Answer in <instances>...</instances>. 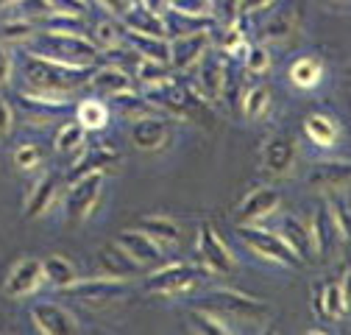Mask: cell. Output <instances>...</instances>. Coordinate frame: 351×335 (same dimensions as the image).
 <instances>
[{
    "instance_id": "6da1fadb",
    "label": "cell",
    "mask_w": 351,
    "mask_h": 335,
    "mask_svg": "<svg viewBox=\"0 0 351 335\" xmlns=\"http://www.w3.org/2000/svg\"><path fill=\"white\" fill-rule=\"evenodd\" d=\"M90 76H93V67H67V65L28 54L25 81H28V90H34V93L73 98V93L78 87H84V84L90 81Z\"/></svg>"
},
{
    "instance_id": "7a4b0ae2",
    "label": "cell",
    "mask_w": 351,
    "mask_h": 335,
    "mask_svg": "<svg viewBox=\"0 0 351 335\" xmlns=\"http://www.w3.org/2000/svg\"><path fill=\"white\" fill-rule=\"evenodd\" d=\"M39 48H31V56H42L67 67H93L98 59V48L86 34H53L36 31Z\"/></svg>"
},
{
    "instance_id": "3957f363",
    "label": "cell",
    "mask_w": 351,
    "mask_h": 335,
    "mask_svg": "<svg viewBox=\"0 0 351 335\" xmlns=\"http://www.w3.org/2000/svg\"><path fill=\"white\" fill-rule=\"evenodd\" d=\"M204 308L223 316L229 324H245V327H265L271 319V308L254 297H245L232 288H217L204 297Z\"/></svg>"
},
{
    "instance_id": "277c9868",
    "label": "cell",
    "mask_w": 351,
    "mask_h": 335,
    "mask_svg": "<svg viewBox=\"0 0 351 335\" xmlns=\"http://www.w3.org/2000/svg\"><path fill=\"white\" fill-rule=\"evenodd\" d=\"M237 238L248 246V251H254L259 260H265L271 266H285V268H298L301 266L295 251L285 243V238L279 232H268L259 224H237Z\"/></svg>"
},
{
    "instance_id": "5b68a950",
    "label": "cell",
    "mask_w": 351,
    "mask_h": 335,
    "mask_svg": "<svg viewBox=\"0 0 351 335\" xmlns=\"http://www.w3.org/2000/svg\"><path fill=\"white\" fill-rule=\"evenodd\" d=\"M206 277L212 274L201 263H167L145 279V290L159 293V297H179V293H187Z\"/></svg>"
},
{
    "instance_id": "8992f818",
    "label": "cell",
    "mask_w": 351,
    "mask_h": 335,
    "mask_svg": "<svg viewBox=\"0 0 351 335\" xmlns=\"http://www.w3.org/2000/svg\"><path fill=\"white\" fill-rule=\"evenodd\" d=\"M198 263L212 274V277H223V274H232L237 260L232 255V249L226 246V240L217 235V229L204 221L201 229H198Z\"/></svg>"
},
{
    "instance_id": "52a82bcc",
    "label": "cell",
    "mask_w": 351,
    "mask_h": 335,
    "mask_svg": "<svg viewBox=\"0 0 351 335\" xmlns=\"http://www.w3.org/2000/svg\"><path fill=\"white\" fill-rule=\"evenodd\" d=\"M101 193H104V174H86V176L70 182V193H67V204H64L70 224H81L90 218L101 201Z\"/></svg>"
},
{
    "instance_id": "ba28073f",
    "label": "cell",
    "mask_w": 351,
    "mask_h": 335,
    "mask_svg": "<svg viewBox=\"0 0 351 335\" xmlns=\"http://www.w3.org/2000/svg\"><path fill=\"white\" fill-rule=\"evenodd\" d=\"M198 67V81H195V90L209 101H221L226 95L229 87V67H226V56L221 51H206L204 59L195 65Z\"/></svg>"
},
{
    "instance_id": "9c48e42d",
    "label": "cell",
    "mask_w": 351,
    "mask_h": 335,
    "mask_svg": "<svg viewBox=\"0 0 351 335\" xmlns=\"http://www.w3.org/2000/svg\"><path fill=\"white\" fill-rule=\"evenodd\" d=\"M212 48V31H193L184 36H173L170 39V67L173 70H193L204 54Z\"/></svg>"
},
{
    "instance_id": "30bf717a",
    "label": "cell",
    "mask_w": 351,
    "mask_h": 335,
    "mask_svg": "<svg viewBox=\"0 0 351 335\" xmlns=\"http://www.w3.org/2000/svg\"><path fill=\"white\" fill-rule=\"evenodd\" d=\"M45 285V274H42V260L34 257H23L20 263H14V268L9 271V279L3 285V293L12 299H25L31 293H36Z\"/></svg>"
},
{
    "instance_id": "8fae6325",
    "label": "cell",
    "mask_w": 351,
    "mask_h": 335,
    "mask_svg": "<svg viewBox=\"0 0 351 335\" xmlns=\"http://www.w3.org/2000/svg\"><path fill=\"white\" fill-rule=\"evenodd\" d=\"M170 137H173V123L162 115L140 117L131 126V143L140 151H159L170 143Z\"/></svg>"
},
{
    "instance_id": "7c38bea8",
    "label": "cell",
    "mask_w": 351,
    "mask_h": 335,
    "mask_svg": "<svg viewBox=\"0 0 351 335\" xmlns=\"http://www.w3.org/2000/svg\"><path fill=\"white\" fill-rule=\"evenodd\" d=\"M125 279H114V277H95V279H78L75 285L67 288L70 297L86 302V305H104V302H112L117 297L125 293Z\"/></svg>"
},
{
    "instance_id": "4fadbf2b",
    "label": "cell",
    "mask_w": 351,
    "mask_h": 335,
    "mask_svg": "<svg viewBox=\"0 0 351 335\" xmlns=\"http://www.w3.org/2000/svg\"><path fill=\"white\" fill-rule=\"evenodd\" d=\"M31 321L42 335H75L78 321L70 310L53 302H39L31 308Z\"/></svg>"
},
{
    "instance_id": "5bb4252c",
    "label": "cell",
    "mask_w": 351,
    "mask_h": 335,
    "mask_svg": "<svg viewBox=\"0 0 351 335\" xmlns=\"http://www.w3.org/2000/svg\"><path fill=\"white\" fill-rule=\"evenodd\" d=\"M282 204L279 190L274 187H259L254 193H248L237 209V224H262L265 218H271Z\"/></svg>"
},
{
    "instance_id": "9a60e30c",
    "label": "cell",
    "mask_w": 351,
    "mask_h": 335,
    "mask_svg": "<svg viewBox=\"0 0 351 335\" xmlns=\"http://www.w3.org/2000/svg\"><path fill=\"white\" fill-rule=\"evenodd\" d=\"M310 232H313V243H315V255L321 260H332L343 238H340V229H337L326 204L315 209V216L310 221Z\"/></svg>"
},
{
    "instance_id": "2e32d148",
    "label": "cell",
    "mask_w": 351,
    "mask_h": 335,
    "mask_svg": "<svg viewBox=\"0 0 351 335\" xmlns=\"http://www.w3.org/2000/svg\"><path fill=\"white\" fill-rule=\"evenodd\" d=\"M262 165L274 176H287L295 168V140L290 135H274L262 148Z\"/></svg>"
},
{
    "instance_id": "e0dca14e",
    "label": "cell",
    "mask_w": 351,
    "mask_h": 335,
    "mask_svg": "<svg viewBox=\"0 0 351 335\" xmlns=\"http://www.w3.org/2000/svg\"><path fill=\"white\" fill-rule=\"evenodd\" d=\"M117 162H120V154L109 146H84L78 151V159L73 162L70 182H75L86 174H106L109 168H114Z\"/></svg>"
},
{
    "instance_id": "ac0fdd59",
    "label": "cell",
    "mask_w": 351,
    "mask_h": 335,
    "mask_svg": "<svg viewBox=\"0 0 351 335\" xmlns=\"http://www.w3.org/2000/svg\"><path fill=\"white\" fill-rule=\"evenodd\" d=\"M117 243H120L143 268L159 266L162 257H165V249H162L151 235H145V232H140V229H125V232H120Z\"/></svg>"
},
{
    "instance_id": "d6986e66",
    "label": "cell",
    "mask_w": 351,
    "mask_h": 335,
    "mask_svg": "<svg viewBox=\"0 0 351 335\" xmlns=\"http://www.w3.org/2000/svg\"><path fill=\"white\" fill-rule=\"evenodd\" d=\"M98 266H101V274L106 277H114V279H131L143 271V266L128 255V251L114 240V243H106L101 251H98Z\"/></svg>"
},
{
    "instance_id": "ffe728a7",
    "label": "cell",
    "mask_w": 351,
    "mask_h": 335,
    "mask_svg": "<svg viewBox=\"0 0 351 335\" xmlns=\"http://www.w3.org/2000/svg\"><path fill=\"white\" fill-rule=\"evenodd\" d=\"M86 87H93L98 95H117V93H125V90H134V76H131L128 70L117 67L114 62L112 65H104L98 70H93L90 81H86Z\"/></svg>"
},
{
    "instance_id": "44dd1931",
    "label": "cell",
    "mask_w": 351,
    "mask_h": 335,
    "mask_svg": "<svg viewBox=\"0 0 351 335\" xmlns=\"http://www.w3.org/2000/svg\"><path fill=\"white\" fill-rule=\"evenodd\" d=\"M310 185L332 193V190H346L351 185V162H321L313 168Z\"/></svg>"
},
{
    "instance_id": "7402d4cb",
    "label": "cell",
    "mask_w": 351,
    "mask_h": 335,
    "mask_svg": "<svg viewBox=\"0 0 351 335\" xmlns=\"http://www.w3.org/2000/svg\"><path fill=\"white\" fill-rule=\"evenodd\" d=\"M279 235L285 238V243L295 251V257L301 263H310L315 257V243H313V232L306 224H301L298 218H285Z\"/></svg>"
},
{
    "instance_id": "603a6c76",
    "label": "cell",
    "mask_w": 351,
    "mask_h": 335,
    "mask_svg": "<svg viewBox=\"0 0 351 335\" xmlns=\"http://www.w3.org/2000/svg\"><path fill=\"white\" fill-rule=\"evenodd\" d=\"M59 196V176L56 174H45L34 187H31V196L25 201V216L28 218H39V216H45L48 209L53 207Z\"/></svg>"
},
{
    "instance_id": "cb8c5ba5",
    "label": "cell",
    "mask_w": 351,
    "mask_h": 335,
    "mask_svg": "<svg viewBox=\"0 0 351 335\" xmlns=\"http://www.w3.org/2000/svg\"><path fill=\"white\" fill-rule=\"evenodd\" d=\"M315 313L324 321H337L340 316H346V302H343V290H340V279H329L315 290Z\"/></svg>"
},
{
    "instance_id": "d4e9b609",
    "label": "cell",
    "mask_w": 351,
    "mask_h": 335,
    "mask_svg": "<svg viewBox=\"0 0 351 335\" xmlns=\"http://www.w3.org/2000/svg\"><path fill=\"white\" fill-rule=\"evenodd\" d=\"M137 229L151 235L162 249L182 243V227L176 224L173 218H167V216H145V218L137 221Z\"/></svg>"
},
{
    "instance_id": "484cf974",
    "label": "cell",
    "mask_w": 351,
    "mask_h": 335,
    "mask_svg": "<svg viewBox=\"0 0 351 335\" xmlns=\"http://www.w3.org/2000/svg\"><path fill=\"white\" fill-rule=\"evenodd\" d=\"M123 28L125 31H137V34H151V36H167V31H165V20H162V14H156V12H148L145 6H140V3H134L131 6L123 17Z\"/></svg>"
},
{
    "instance_id": "4316f807",
    "label": "cell",
    "mask_w": 351,
    "mask_h": 335,
    "mask_svg": "<svg viewBox=\"0 0 351 335\" xmlns=\"http://www.w3.org/2000/svg\"><path fill=\"white\" fill-rule=\"evenodd\" d=\"M293 87L298 90H315L324 81V62L318 56H298L287 70Z\"/></svg>"
},
{
    "instance_id": "83f0119b",
    "label": "cell",
    "mask_w": 351,
    "mask_h": 335,
    "mask_svg": "<svg viewBox=\"0 0 351 335\" xmlns=\"http://www.w3.org/2000/svg\"><path fill=\"white\" fill-rule=\"evenodd\" d=\"M304 135L310 137L318 148H332L337 143V137H340V126L335 123V117H329L324 112H315V115H306Z\"/></svg>"
},
{
    "instance_id": "f1b7e54d",
    "label": "cell",
    "mask_w": 351,
    "mask_h": 335,
    "mask_svg": "<svg viewBox=\"0 0 351 335\" xmlns=\"http://www.w3.org/2000/svg\"><path fill=\"white\" fill-rule=\"evenodd\" d=\"M131 48H134L143 59H154V62H167L170 65V39L167 36H151V34H137V31H125Z\"/></svg>"
},
{
    "instance_id": "f546056e",
    "label": "cell",
    "mask_w": 351,
    "mask_h": 335,
    "mask_svg": "<svg viewBox=\"0 0 351 335\" xmlns=\"http://www.w3.org/2000/svg\"><path fill=\"white\" fill-rule=\"evenodd\" d=\"M42 274H45V282L59 288V290H67L70 285H75L81 277L75 271V266L64 257V255H48L42 260Z\"/></svg>"
},
{
    "instance_id": "4dcf8cb0",
    "label": "cell",
    "mask_w": 351,
    "mask_h": 335,
    "mask_svg": "<svg viewBox=\"0 0 351 335\" xmlns=\"http://www.w3.org/2000/svg\"><path fill=\"white\" fill-rule=\"evenodd\" d=\"M109 106L101 98H84L75 106V120L84 126L86 132H104L109 126Z\"/></svg>"
},
{
    "instance_id": "1f68e13d",
    "label": "cell",
    "mask_w": 351,
    "mask_h": 335,
    "mask_svg": "<svg viewBox=\"0 0 351 335\" xmlns=\"http://www.w3.org/2000/svg\"><path fill=\"white\" fill-rule=\"evenodd\" d=\"M112 101H114V109H117L123 117H128L131 123L140 120V117H148V115H162V112L151 104L148 95H137L134 90L117 93V95H112Z\"/></svg>"
},
{
    "instance_id": "d6a6232c",
    "label": "cell",
    "mask_w": 351,
    "mask_h": 335,
    "mask_svg": "<svg viewBox=\"0 0 351 335\" xmlns=\"http://www.w3.org/2000/svg\"><path fill=\"white\" fill-rule=\"evenodd\" d=\"M131 76H134V81L143 84L148 93L162 90V87H167V84L173 81L170 65H167V62H154V59H143V62L137 65V70L131 73Z\"/></svg>"
},
{
    "instance_id": "836d02e7",
    "label": "cell",
    "mask_w": 351,
    "mask_h": 335,
    "mask_svg": "<svg viewBox=\"0 0 351 335\" xmlns=\"http://www.w3.org/2000/svg\"><path fill=\"white\" fill-rule=\"evenodd\" d=\"M295 28H298V23H295V14L293 12H279V14H274L265 25H262V31H259V39H262V45H279V42H287L293 34H295Z\"/></svg>"
},
{
    "instance_id": "e575fe53",
    "label": "cell",
    "mask_w": 351,
    "mask_h": 335,
    "mask_svg": "<svg viewBox=\"0 0 351 335\" xmlns=\"http://www.w3.org/2000/svg\"><path fill=\"white\" fill-rule=\"evenodd\" d=\"M274 106V95L268 84H254V87L245 90L243 95V115L248 120H262Z\"/></svg>"
},
{
    "instance_id": "d590c367",
    "label": "cell",
    "mask_w": 351,
    "mask_h": 335,
    "mask_svg": "<svg viewBox=\"0 0 351 335\" xmlns=\"http://www.w3.org/2000/svg\"><path fill=\"white\" fill-rule=\"evenodd\" d=\"M326 207L340 229V238L346 243H351V196L343 190H332V193H326Z\"/></svg>"
},
{
    "instance_id": "8d00e7d4",
    "label": "cell",
    "mask_w": 351,
    "mask_h": 335,
    "mask_svg": "<svg viewBox=\"0 0 351 335\" xmlns=\"http://www.w3.org/2000/svg\"><path fill=\"white\" fill-rule=\"evenodd\" d=\"M190 324H193V330L206 332V335H232L234 332V327L223 316H217L215 310H209L204 305L190 310Z\"/></svg>"
},
{
    "instance_id": "74e56055",
    "label": "cell",
    "mask_w": 351,
    "mask_h": 335,
    "mask_svg": "<svg viewBox=\"0 0 351 335\" xmlns=\"http://www.w3.org/2000/svg\"><path fill=\"white\" fill-rule=\"evenodd\" d=\"M84 146H86V129L84 126L78 120L64 123L59 129V135H56V151L59 154H78Z\"/></svg>"
},
{
    "instance_id": "f35d334b",
    "label": "cell",
    "mask_w": 351,
    "mask_h": 335,
    "mask_svg": "<svg viewBox=\"0 0 351 335\" xmlns=\"http://www.w3.org/2000/svg\"><path fill=\"white\" fill-rule=\"evenodd\" d=\"M90 39H93V45L98 51H112V48L120 45V39H123V25H117L112 20H101V23H95Z\"/></svg>"
},
{
    "instance_id": "ab89813d",
    "label": "cell",
    "mask_w": 351,
    "mask_h": 335,
    "mask_svg": "<svg viewBox=\"0 0 351 335\" xmlns=\"http://www.w3.org/2000/svg\"><path fill=\"white\" fill-rule=\"evenodd\" d=\"M12 159L20 171H36V168L45 162V151H42L36 143H20L12 154Z\"/></svg>"
},
{
    "instance_id": "60d3db41",
    "label": "cell",
    "mask_w": 351,
    "mask_h": 335,
    "mask_svg": "<svg viewBox=\"0 0 351 335\" xmlns=\"http://www.w3.org/2000/svg\"><path fill=\"white\" fill-rule=\"evenodd\" d=\"M167 9L187 14V17H201V20H215L212 14V0H167Z\"/></svg>"
},
{
    "instance_id": "b9f144b4",
    "label": "cell",
    "mask_w": 351,
    "mask_h": 335,
    "mask_svg": "<svg viewBox=\"0 0 351 335\" xmlns=\"http://www.w3.org/2000/svg\"><path fill=\"white\" fill-rule=\"evenodd\" d=\"M245 70L248 73H254V76H262V73H268L271 70V51L262 45H248V51H245Z\"/></svg>"
},
{
    "instance_id": "7bdbcfd3",
    "label": "cell",
    "mask_w": 351,
    "mask_h": 335,
    "mask_svg": "<svg viewBox=\"0 0 351 335\" xmlns=\"http://www.w3.org/2000/svg\"><path fill=\"white\" fill-rule=\"evenodd\" d=\"M36 36V28L28 20H12L0 25V42H31Z\"/></svg>"
},
{
    "instance_id": "ee69618b",
    "label": "cell",
    "mask_w": 351,
    "mask_h": 335,
    "mask_svg": "<svg viewBox=\"0 0 351 335\" xmlns=\"http://www.w3.org/2000/svg\"><path fill=\"white\" fill-rule=\"evenodd\" d=\"M48 14H67V17H84L90 9V0H42Z\"/></svg>"
},
{
    "instance_id": "f6af8a7d",
    "label": "cell",
    "mask_w": 351,
    "mask_h": 335,
    "mask_svg": "<svg viewBox=\"0 0 351 335\" xmlns=\"http://www.w3.org/2000/svg\"><path fill=\"white\" fill-rule=\"evenodd\" d=\"M212 14L223 17L226 23H234L240 17V0H212Z\"/></svg>"
},
{
    "instance_id": "bcb514c9",
    "label": "cell",
    "mask_w": 351,
    "mask_h": 335,
    "mask_svg": "<svg viewBox=\"0 0 351 335\" xmlns=\"http://www.w3.org/2000/svg\"><path fill=\"white\" fill-rule=\"evenodd\" d=\"M9 84H12V54L0 42V90H6Z\"/></svg>"
},
{
    "instance_id": "7dc6e473",
    "label": "cell",
    "mask_w": 351,
    "mask_h": 335,
    "mask_svg": "<svg viewBox=\"0 0 351 335\" xmlns=\"http://www.w3.org/2000/svg\"><path fill=\"white\" fill-rule=\"evenodd\" d=\"M12 126H14V109H12V104L6 98H0V137L9 135Z\"/></svg>"
},
{
    "instance_id": "c3c4849f",
    "label": "cell",
    "mask_w": 351,
    "mask_h": 335,
    "mask_svg": "<svg viewBox=\"0 0 351 335\" xmlns=\"http://www.w3.org/2000/svg\"><path fill=\"white\" fill-rule=\"evenodd\" d=\"M98 3L106 9V12H112L114 17H123L131 6H134V3H131V0H98Z\"/></svg>"
},
{
    "instance_id": "681fc988",
    "label": "cell",
    "mask_w": 351,
    "mask_h": 335,
    "mask_svg": "<svg viewBox=\"0 0 351 335\" xmlns=\"http://www.w3.org/2000/svg\"><path fill=\"white\" fill-rule=\"evenodd\" d=\"M274 0H240V14H254V12H262L268 9Z\"/></svg>"
},
{
    "instance_id": "f907efd6",
    "label": "cell",
    "mask_w": 351,
    "mask_h": 335,
    "mask_svg": "<svg viewBox=\"0 0 351 335\" xmlns=\"http://www.w3.org/2000/svg\"><path fill=\"white\" fill-rule=\"evenodd\" d=\"M340 290H343V302H346V310H351V268L346 271V277L340 279Z\"/></svg>"
},
{
    "instance_id": "816d5d0a",
    "label": "cell",
    "mask_w": 351,
    "mask_h": 335,
    "mask_svg": "<svg viewBox=\"0 0 351 335\" xmlns=\"http://www.w3.org/2000/svg\"><path fill=\"white\" fill-rule=\"evenodd\" d=\"M20 0H0V9H12V6H17Z\"/></svg>"
},
{
    "instance_id": "f5cc1de1",
    "label": "cell",
    "mask_w": 351,
    "mask_h": 335,
    "mask_svg": "<svg viewBox=\"0 0 351 335\" xmlns=\"http://www.w3.org/2000/svg\"><path fill=\"white\" fill-rule=\"evenodd\" d=\"M131 3H143V0H131Z\"/></svg>"
},
{
    "instance_id": "db71d44e",
    "label": "cell",
    "mask_w": 351,
    "mask_h": 335,
    "mask_svg": "<svg viewBox=\"0 0 351 335\" xmlns=\"http://www.w3.org/2000/svg\"><path fill=\"white\" fill-rule=\"evenodd\" d=\"M346 73H348V76H351V65H348V70H346Z\"/></svg>"
}]
</instances>
